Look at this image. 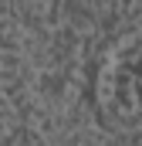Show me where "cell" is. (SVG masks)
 Wrapping results in <instances>:
<instances>
[]
</instances>
